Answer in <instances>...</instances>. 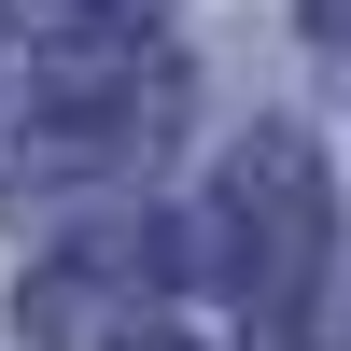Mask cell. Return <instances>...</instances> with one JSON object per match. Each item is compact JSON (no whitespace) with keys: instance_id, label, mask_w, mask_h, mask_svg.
<instances>
[{"instance_id":"cell-1","label":"cell","mask_w":351,"mask_h":351,"mask_svg":"<svg viewBox=\"0 0 351 351\" xmlns=\"http://www.w3.org/2000/svg\"><path fill=\"white\" fill-rule=\"evenodd\" d=\"M183 112V84L155 71L141 43H56L28 71L14 127H0V183H56V169H112Z\"/></svg>"},{"instance_id":"cell-2","label":"cell","mask_w":351,"mask_h":351,"mask_svg":"<svg viewBox=\"0 0 351 351\" xmlns=\"http://www.w3.org/2000/svg\"><path fill=\"white\" fill-rule=\"evenodd\" d=\"M324 225H337V197H324V155H309L295 127H267L239 169H225V197H211V253H225V281H239L253 309H295L309 295Z\"/></svg>"}]
</instances>
